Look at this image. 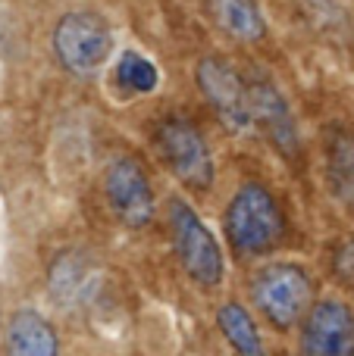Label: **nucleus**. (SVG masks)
<instances>
[{"instance_id": "1", "label": "nucleus", "mask_w": 354, "mask_h": 356, "mask_svg": "<svg viewBox=\"0 0 354 356\" xmlns=\"http://www.w3.org/2000/svg\"><path fill=\"white\" fill-rule=\"evenodd\" d=\"M226 234L242 257L267 253L282 238V213L263 184H242L226 209Z\"/></svg>"}, {"instance_id": "2", "label": "nucleus", "mask_w": 354, "mask_h": 356, "mask_svg": "<svg viewBox=\"0 0 354 356\" xmlns=\"http://www.w3.org/2000/svg\"><path fill=\"white\" fill-rule=\"evenodd\" d=\"M54 50L72 75H94L113 54V35L94 13H66L54 29Z\"/></svg>"}, {"instance_id": "3", "label": "nucleus", "mask_w": 354, "mask_h": 356, "mask_svg": "<svg viewBox=\"0 0 354 356\" xmlns=\"http://www.w3.org/2000/svg\"><path fill=\"white\" fill-rule=\"evenodd\" d=\"M157 150L169 172L179 178L185 188L207 191L213 184V156L207 141L188 119H163L157 125Z\"/></svg>"}, {"instance_id": "4", "label": "nucleus", "mask_w": 354, "mask_h": 356, "mask_svg": "<svg viewBox=\"0 0 354 356\" xmlns=\"http://www.w3.org/2000/svg\"><path fill=\"white\" fill-rule=\"evenodd\" d=\"M169 228H173V244L179 253L185 272L204 288H213L223 278V253L210 228L198 219L185 200L169 203Z\"/></svg>"}, {"instance_id": "5", "label": "nucleus", "mask_w": 354, "mask_h": 356, "mask_svg": "<svg viewBox=\"0 0 354 356\" xmlns=\"http://www.w3.org/2000/svg\"><path fill=\"white\" fill-rule=\"evenodd\" d=\"M254 303L273 325L288 328L301 319V313L311 303V278L305 275V269L292 263H279L263 269L251 284Z\"/></svg>"}, {"instance_id": "6", "label": "nucleus", "mask_w": 354, "mask_h": 356, "mask_svg": "<svg viewBox=\"0 0 354 356\" xmlns=\"http://www.w3.org/2000/svg\"><path fill=\"white\" fill-rule=\"evenodd\" d=\"M198 88L204 91L207 104L220 116V122L232 131H248L251 119V81H242L229 63L207 56L198 63Z\"/></svg>"}, {"instance_id": "7", "label": "nucleus", "mask_w": 354, "mask_h": 356, "mask_svg": "<svg viewBox=\"0 0 354 356\" xmlns=\"http://www.w3.org/2000/svg\"><path fill=\"white\" fill-rule=\"evenodd\" d=\"M104 194L123 225L141 228L154 216V191L135 156H116L104 172Z\"/></svg>"}, {"instance_id": "8", "label": "nucleus", "mask_w": 354, "mask_h": 356, "mask_svg": "<svg viewBox=\"0 0 354 356\" xmlns=\"http://www.w3.org/2000/svg\"><path fill=\"white\" fill-rule=\"evenodd\" d=\"M301 356H354V313L339 300H320L307 313Z\"/></svg>"}, {"instance_id": "9", "label": "nucleus", "mask_w": 354, "mask_h": 356, "mask_svg": "<svg viewBox=\"0 0 354 356\" xmlns=\"http://www.w3.org/2000/svg\"><path fill=\"white\" fill-rule=\"evenodd\" d=\"M251 119L261 125L263 135L276 144L286 156L298 154V125L288 110L286 97L270 81H251Z\"/></svg>"}, {"instance_id": "10", "label": "nucleus", "mask_w": 354, "mask_h": 356, "mask_svg": "<svg viewBox=\"0 0 354 356\" xmlns=\"http://www.w3.org/2000/svg\"><path fill=\"white\" fill-rule=\"evenodd\" d=\"M6 356H56V332L35 309H19L6 325Z\"/></svg>"}, {"instance_id": "11", "label": "nucleus", "mask_w": 354, "mask_h": 356, "mask_svg": "<svg viewBox=\"0 0 354 356\" xmlns=\"http://www.w3.org/2000/svg\"><path fill=\"white\" fill-rule=\"evenodd\" d=\"M50 288L60 303H82L94 291V269L79 253H66L50 269Z\"/></svg>"}, {"instance_id": "12", "label": "nucleus", "mask_w": 354, "mask_h": 356, "mask_svg": "<svg viewBox=\"0 0 354 356\" xmlns=\"http://www.w3.org/2000/svg\"><path fill=\"white\" fill-rule=\"evenodd\" d=\"M326 178L345 207H354V135L336 131L326 147Z\"/></svg>"}, {"instance_id": "13", "label": "nucleus", "mask_w": 354, "mask_h": 356, "mask_svg": "<svg viewBox=\"0 0 354 356\" xmlns=\"http://www.w3.org/2000/svg\"><path fill=\"white\" fill-rule=\"evenodd\" d=\"M210 13L220 29H226L238 41L263 38V16L254 0H210Z\"/></svg>"}, {"instance_id": "14", "label": "nucleus", "mask_w": 354, "mask_h": 356, "mask_svg": "<svg viewBox=\"0 0 354 356\" xmlns=\"http://www.w3.org/2000/svg\"><path fill=\"white\" fill-rule=\"evenodd\" d=\"M217 322H220V332L226 334V341H229L232 350H236V356H267L261 334H257V325L251 322L248 309H245L242 303H226V307H220Z\"/></svg>"}, {"instance_id": "15", "label": "nucleus", "mask_w": 354, "mask_h": 356, "mask_svg": "<svg viewBox=\"0 0 354 356\" xmlns=\"http://www.w3.org/2000/svg\"><path fill=\"white\" fill-rule=\"evenodd\" d=\"M116 81L125 94H151L157 88V81H160V72H157L154 63H151L148 56H141L138 50H125V54L119 56Z\"/></svg>"}, {"instance_id": "16", "label": "nucleus", "mask_w": 354, "mask_h": 356, "mask_svg": "<svg viewBox=\"0 0 354 356\" xmlns=\"http://www.w3.org/2000/svg\"><path fill=\"white\" fill-rule=\"evenodd\" d=\"M336 275L342 278L348 288H354V241H345L336 250Z\"/></svg>"}]
</instances>
